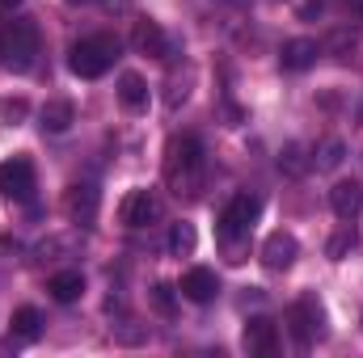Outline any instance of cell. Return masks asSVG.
Masks as SVG:
<instances>
[{
    "mask_svg": "<svg viewBox=\"0 0 363 358\" xmlns=\"http://www.w3.org/2000/svg\"><path fill=\"white\" fill-rule=\"evenodd\" d=\"M199 173H203V144L194 135H182L165 148V181L174 194H199Z\"/></svg>",
    "mask_w": 363,
    "mask_h": 358,
    "instance_id": "obj_1",
    "label": "cell"
},
{
    "mask_svg": "<svg viewBox=\"0 0 363 358\" xmlns=\"http://www.w3.org/2000/svg\"><path fill=\"white\" fill-rule=\"evenodd\" d=\"M114 59H118V38H110V34L81 38V42H72V51H68V68H72V76H81V81L106 76V72L114 68Z\"/></svg>",
    "mask_w": 363,
    "mask_h": 358,
    "instance_id": "obj_2",
    "label": "cell"
},
{
    "mask_svg": "<svg viewBox=\"0 0 363 358\" xmlns=\"http://www.w3.org/2000/svg\"><path fill=\"white\" fill-rule=\"evenodd\" d=\"M0 34H4V59L0 64H9L13 72H26L34 64V55H38V30H34V21H13Z\"/></svg>",
    "mask_w": 363,
    "mask_h": 358,
    "instance_id": "obj_3",
    "label": "cell"
},
{
    "mask_svg": "<svg viewBox=\"0 0 363 358\" xmlns=\"http://www.w3.org/2000/svg\"><path fill=\"white\" fill-rule=\"evenodd\" d=\"M258 215H262V198H258V194H233V202H228L224 215H220V241L233 245L237 236H245V232L258 224Z\"/></svg>",
    "mask_w": 363,
    "mask_h": 358,
    "instance_id": "obj_4",
    "label": "cell"
},
{
    "mask_svg": "<svg viewBox=\"0 0 363 358\" xmlns=\"http://www.w3.org/2000/svg\"><path fill=\"white\" fill-rule=\"evenodd\" d=\"M34 165L26 161V156H13V161H4L0 165V198H13V202H30L34 198Z\"/></svg>",
    "mask_w": 363,
    "mask_h": 358,
    "instance_id": "obj_5",
    "label": "cell"
},
{
    "mask_svg": "<svg viewBox=\"0 0 363 358\" xmlns=\"http://www.w3.org/2000/svg\"><path fill=\"white\" fill-rule=\"evenodd\" d=\"M97 207H101V194H97L93 181L68 185V194H64V215H68L77 228H93V224H97Z\"/></svg>",
    "mask_w": 363,
    "mask_h": 358,
    "instance_id": "obj_6",
    "label": "cell"
},
{
    "mask_svg": "<svg viewBox=\"0 0 363 358\" xmlns=\"http://www.w3.org/2000/svg\"><path fill=\"white\" fill-rule=\"evenodd\" d=\"M321 321H325V312H321L317 299H296V304L287 308V329H291L296 346H308V342L321 333Z\"/></svg>",
    "mask_w": 363,
    "mask_h": 358,
    "instance_id": "obj_7",
    "label": "cell"
},
{
    "mask_svg": "<svg viewBox=\"0 0 363 358\" xmlns=\"http://www.w3.org/2000/svg\"><path fill=\"white\" fill-rule=\"evenodd\" d=\"M178 295L182 299H190V304H211V299L220 295V278H216V270H207V266L186 270L182 282H178Z\"/></svg>",
    "mask_w": 363,
    "mask_h": 358,
    "instance_id": "obj_8",
    "label": "cell"
},
{
    "mask_svg": "<svg viewBox=\"0 0 363 358\" xmlns=\"http://www.w3.org/2000/svg\"><path fill=\"white\" fill-rule=\"evenodd\" d=\"M241 337H245V350H250V354L271 358L274 350H279V325H274L271 316H250Z\"/></svg>",
    "mask_w": 363,
    "mask_h": 358,
    "instance_id": "obj_9",
    "label": "cell"
},
{
    "mask_svg": "<svg viewBox=\"0 0 363 358\" xmlns=\"http://www.w3.org/2000/svg\"><path fill=\"white\" fill-rule=\"evenodd\" d=\"M157 198H152V190H131L127 198H123V207H118V219L127 224V228H148L152 219H157Z\"/></svg>",
    "mask_w": 363,
    "mask_h": 358,
    "instance_id": "obj_10",
    "label": "cell"
},
{
    "mask_svg": "<svg viewBox=\"0 0 363 358\" xmlns=\"http://www.w3.org/2000/svg\"><path fill=\"white\" fill-rule=\"evenodd\" d=\"M317 55H321L317 38H291V42H283V51H279V68H283V72H304V68L317 64Z\"/></svg>",
    "mask_w": 363,
    "mask_h": 358,
    "instance_id": "obj_11",
    "label": "cell"
},
{
    "mask_svg": "<svg viewBox=\"0 0 363 358\" xmlns=\"http://www.w3.org/2000/svg\"><path fill=\"white\" fill-rule=\"evenodd\" d=\"M296 253H300V245H296L291 232H271L267 245H262V266L267 270H287L291 262H296Z\"/></svg>",
    "mask_w": 363,
    "mask_h": 358,
    "instance_id": "obj_12",
    "label": "cell"
},
{
    "mask_svg": "<svg viewBox=\"0 0 363 358\" xmlns=\"http://www.w3.org/2000/svg\"><path fill=\"white\" fill-rule=\"evenodd\" d=\"M131 47L140 51V55H157V59H165L169 55V42H165V30L157 25V21H135V30H131Z\"/></svg>",
    "mask_w": 363,
    "mask_h": 358,
    "instance_id": "obj_13",
    "label": "cell"
},
{
    "mask_svg": "<svg viewBox=\"0 0 363 358\" xmlns=\"http://www.w3.org/2000/svg\"><path fill=\"white\" fill-rule=\"evenodd\" d=\"M72 122H77V105L64 101V97H55V101H47V105L38 110V127L51 131V135H64Z\"/></svg>",
    "mask_w": 363,
    "mask_h": 358,
    "instance_id": "obj_14",
    "label": "cell"
},
{
    "mask_svg": "<svg viewBox=\"0 0 363 358\" xmlns=\"http://www.w3.org/2000/svg\"><path fill=\"white\" fill-rule=\"evenodd\" d=\"M330 207H334L338 219H355L363 211V185L359 181H338V185L330 190Z\"/></svg>",
    "mask_w": 363,
    "mask_h": 358,
    "instance_id": "obj_15",
    "label": "cell"
},
{
    "mask_svg": "<svg viewBox=\"0 0 363 358\" xmlns=\"http://www.w3.org/2000/svg\"><path fill=\"white\" fill-rule=\"evenodd\" d=\"M47 291H51L55 304H72V299H81V291H85V274H81V270H60V274L47 282Z\"/></svg>",
    "mask_w": 363,
    "mask_h": 358,
    "instance_id": "obj_16",
    "label": "cell"
},
{
    "mask_svg": "<svg viewBox=\"0 0 363 358\" xmlns=\"http://www.w3.org/2000/svg\"><path fill=\"white\" fill-rule=\"evenodd\" d=\"M118 101H123L127 110H144V105H148V81H144L140 72H123V76H118Z\"/></svg>",
    "mask_w": 363,
    "mask_h": 358,
    "instance_id": "obj_17",
    "label": "cell"
},
{
    "mask_svg": "<svg viewBox=\"0 0 363 358\" xmlns=\"http://www.w3.org/2000/svg\"><path fill=\"white\" fill-rule=\"evenodd\" d=\"M9 329H13L17 342H34V337L43 333V312H38V308H17L13 321H9Z\"/></svg>",
    "mask_w": 363,
    "mask_h": 358,
    "instance_id": "obj_18",
    "label": "cell"
},
{
    "mask_svg": "<svg viewBox=\"0 0 363 358\" xmlns=\"http://www.w3.org/2000/svg\"><path fill=\"white\" fill-rule=\"evenodd\" d=\"M342 161H347V144H342L338 135H330V139H325V144H321V148L313 152V165H317L321 173H330V169H338Z\"/></svg>",
    "mask_w": 363,
    "mask_h": 358,
    "instance_id": "obj_19",
    "label": "cell"
},
{
    "mask_svg": "<svg viewBox=\"0 0 363 358\" xmlns=\"http://www.w3.org/2000/svg\"><path fill=\"white\" fill-rule=\"evenodd\" d=\"M194 245H199L194 224H174V228H169V253H174V258H190Z\"/></svg>",
    "mask_w": 363,
    "mask_h": 358,
    "instance_id": "obj_20",
    "label": "cell"
},
{
    "mask_svg": "<svg viewBox=\"0 0 363 358\" xmlns=\"http://www.w3.org/2000/svg\"><path fill=\"white\" fill-rule=\"evenodd\" d=\"M355 245H359V236H355V228L347 224L342 232H334V236H330V245H325V258H330V262H342V258H347Z\"/></svg>",
    "mask_w": 363,
    "mask_h": 358,
    "instance_id": "obj_21",
    "label": "cell"
},
{
    "mask_svg": "<svg viewBox=\"0 0 363 358\" xmlns=\"http://www.w3.org/2000/svg\"><path fill=\"white\" fill-rule=\"evenodd\" d=\"M308 165H313V161H304V148H300V144H287V148L279 152V169H283L287 178H300Z\"/></svg>",
    "mask_w": 363,
    "mask_h": 358,
    "instance_id": "obj_22",
    "label": "cell"
},
{
    "mask_svg": "<svg viewBox=\"0 0 363 358\" xmlns=\"http://www.w3.org/2000/svg\"><path fill=\"white\" fill-rule=\"evenodd\" d=\"M152 308H157L161 316H174V308H178V287L157 282V287H152Z\"/></svg>",
    "mask_w": 363,
    "mask_h": 358,
    "instance_id": "obj_23",
    "label": "cell"
},
{
    "mask_svg": "<svg viewBox=\"0 0 363 358\" xmlns=\"http://www.w3.org/2000/svg\"><path fill=\"white\" fill-rule=\"evenodd\" d=\"M26 114H30L26 97H13V101H4V105H0V118H4V127H17V122H21Z\"/></svg>",
    "mask_w": 363,
    "mask_h": 358,
    "instance_id": "obj_24",
    "label": "cell"
},
{
    "mask_svg": "<svg viewBox=\"0 0 363 358\" xmlns=\"http://www.w3.org/2000/svg\"><path fill=\"white\" fill-rule=\"evenodd\" d=\"M300 13H304V17H317V13H321V0H308V4L300 8Z\"/></svg>",
    "mask_w": 363,
    "mask_h": 358,
    "instance_id": "obj_25",
    "label": "cell"
},
{
    "mask_svg": "<svg viewBox=\"0 0 363 358\" xmlns=\"http://www.w3.org/2000/svg\"><path fill=\"white\" fill-rule=\"evenodd\" d=\"M17 4H21V0H0V8H17Z\"/></svg>",
    "mask_w": 363,
    "mask_h": 358,
    "instance_id": "obj_26",
    "label": "cell"
},
{
    "mask_svg": "<svg viewBox=\"0 0 363 358\" xmlns=\"http://www.w3.org/2000/svg\"><path fill=\"white\" fill-rule=\"evenodd\" d=\"M0 59H4V34H0Z\"/></svg>",
    "mask_w": 363,
    "mask_h": 358,
    "instance_id": "obj_27",
    "label": "cell"
},
{
    "mask_svg": "<svg viewBox=\"0 0 363 358\" xmlns=\"http://www.w3.org/2000/svg\"><path fill=\"white\" fill-rule=\"evenodd\" d=\"M351 4H359V8H363V0H351Z\"/></svg>",
    "mask_w": 363,
    "mask_h": 358,
    "instance_id": "obj_28",
    "label": "cell"
}]
</instances>
